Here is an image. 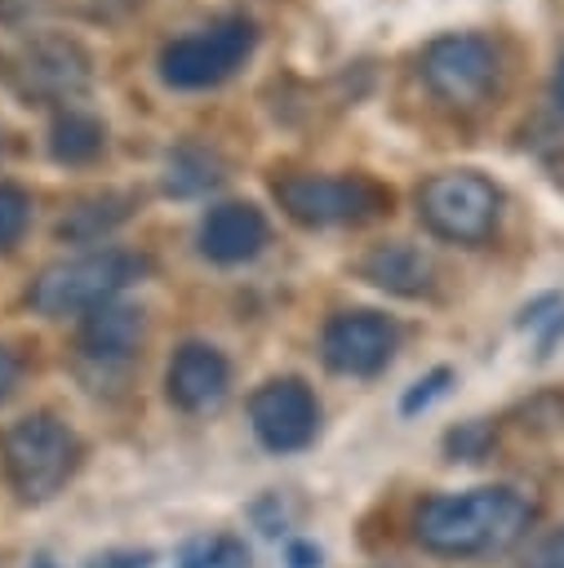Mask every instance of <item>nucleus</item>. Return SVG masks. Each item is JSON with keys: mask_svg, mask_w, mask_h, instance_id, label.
I'll use <instances>...</instances> for the list:
<instances>
[{"mask_svg": "<svg viewBox=\"0 0 564 568\" xmlns=\"http://www.w3.org/2000/svg\"><path fill=\"white\" fill-rule=\"evenodd\" d=\"M533 524V501L506 484L440 493L417 506V541L435 555H493L515 546Z\"/></svg>", "mask_w": 564, "mask_h": 568, "instance_id": "nucleus-1", "label": "nucleus"}, {"mask_svg": "<svg viewBox=\"0 0 564 568\" xmlns=\"http://www.w3.org/2000/svg\"><path fill=\"white\" fill-rule=\"evenodd\" d=\"M147 271V257L142 253H129V248H93V253H80V257H67V262H53L44 266L31 288H27V302L31 311L58 320V315H75V311H93L102 302H115L120 288H129L138 275Z\"/></svg>", "mask_w": 564, "mask_h": 568, "instance_id": "nucleus-2", "label": "nucleus"}, {"mask_svg": "<svg viewBox=\"0 0 564 568\" xmlns=\"http://www.w3.org/2000/svg\"><path fill=\"white\" fill-rule=\"evenodd\" d=\"M75 435L53 417V413H31L18 417L4 439H0V457H4V475L13 484V493L22 501H44L53 497L71 470H75Z\"/></svg>", "mask_w": 564, "mask_h": 568, "instance_id": "nucleus-3", "label": "nucleus"}, {"mask_svg": "<svg viewBox=\"0 0 564 568\" xmlns=\"http://www.w3.org/2000/svg\"><path fill=\"white\" fill-rule=\"evenodd\" d=\"M497 209H502L497 186L475 169L431 173L417 191V213L426 231L449 244H484L497 226Z\"/></svg>", "mask_w": 564, "mask_h": 568, "instance_id": "nucleus-4", "label": "nucleus"}, {"mask_svg": "<svg viewBox=\"0 0 564 568\" xmlns=\"http://www.w3.org/2000/svg\"><path fill=\"white\" fill-rule=\"evenodd\" d=\"M253 40L258 31L244 13L213 18L209 27L187 31L160 49V80L173 89H209L253 53Z\"/></svg>", "mask_w": 564, "mask_h": 568, "instance_id": "nucleus-5", "label": "nucleus"}, {"mask_svg": "<svg viewBox=\"0 0 564 568\" xmlns=\"http://www.w3.org/2000/svg\"><path fill=\"white\" fill-rule=\"evenodd\" d=\"M275 200L302 226L369 222L391 204V195L364 173H289L275 182Z\"/></svg>", "mask_w": 564, "mask_h": 568, "instance_id": "nucleus-6", "label": "nucleus"}, {"mask_svg": "<svg viewBox=\"0 0 564 568\" xmlns=\"http://www.w3.org/2000/svg\"><path fill=\"white\" fill-rule=\"evenodd\" d=\"M417 71L440 102L475 106L489 98V89L497 80V49H493V40H484L475 31H449L422 49Z\"/></svg>", "mask_w": 564, "mask_h": 568, "instance_id": "nucleus-7", "label": "nucleus"}, {"mask_svg": "<svg viewBox=\"0 0 564 568\" xmlns=\"http://www.w3.org/2000/svg\"><path fill=\"white\" fill-rule=\"evenodd\" d=\"M89 75H93L89 53L58 31L27 40L13 62V89L27 102H71L89 89Z\"/></svg>", "mask_w": 564, "mask_h": 568, "instance_id": "nucleus-8", "label": "nucleus"}, {"mask_svg": "<svg viewBox=\"0 0 564 568\" xmlns=\"http://www.w3.org/2000/svg\"><path fill=\"white\" fill-rule=\"evenodd\" d=\"M249 422H253V435L271 453H298V448L311 444L315 422H320V408H315V395H311L306 382H298V377H271V382H262L253 390Z\"/></svg>", "mask_w": 564, "mask_h": 568, "instance_id": "nucleus-9", "label": "nucleus"}, {"mask_svg": "<svg viewBox=\"0 0 564 568\" xmlns=\"http://www.w3.org/2000/svg\"><path fill=\"white\" fill-rule=\"evenodd\" d=\"M320 351L333 373L373 377L377 368H386V359L395 351V324L377 311H342L324 324Z\"/></svg>", "mask_w": 564, "mask_h": 568, "instance_id": "nucleus-10", "label": "nucleus"}, {"mask_svg": "<svg viewBox=\"0 0 564 568\" xmlns=\"http://www.w3.org/2000/svg\"><path fill=\"white\" fill-rule=\"evenodd\" d=\"M164 386H169V399L182 413H204V408L222 404V395L231 386V368H226V359L213 346L187 342V346L173 351L169 373H164Z\"/></svg>", "mask_w": 564, "mask_h": 568, "instance_id": "nucleus-11", "label": "nucleus"}, {"mask_svg": "<svg viewBox=\"0 0 564 568\" xmlns=\"http://www.w3.org/2000/svg\"><path fill=\"white\" fill-rule=\"evenodd\" d=\"M266 217L253 209V204H240V200H226V204H213L200 222V253L209 262H249L262 253L266 244Z\"/></svg>", "mask_w": 564, "mask_h": 568, "instance_id": "nucleus-12", "label": "nucleus"}, {"mask_svg": "<svg viewBox=\"0 0 564 568\" xmlns=\"http://www.w3.org/2000/svg\"><path fill=\"white\" fill-rule=\"evenodd\" d=\"M138 342H142V311L124 306V302H102L80 324V351L102 364L129 359L138 351Z\"/></svg>", "mask_w": 564, "mask_h": 568, "instance_id": "nucleus-13", "label": "nucleus"}, {"mask_svg": "<svg viewBox=\"0 0 564 568\" xmlns=\"http://www.w3.org/2000/svg\"><path fill=\"white\" fill-rule=\"evenodd\" d=\"M360 275L386 293H400V297H417L431 288V257L404 240H386V244H373L360 262Z\"/></svg>", "mask_w": 564, "mask_h": 568, "instance_id": "nucleus-14", "label": "nucleus"}, {"mask_svg": "<svg viewBox=\"0 0 564 568\" xmlns=\"http://www.w3.org/2000/svg\"><path fill=\"white\" fill-rule=\"evenodd\" d=\"M133 195L129 191H102V195H89L80 204H71L58 222V240H71V244H93L102 240L107 231H115L129 213H133Z\"/></svg>", "mask_w": 564, "mask_h": 568, "instance_id": "nucleus-15", "label": "nucleus"}, {"mask_svg": "<svg viewBox=\"0 0 564 568\" xmlns=\"http://www.w3.org/2000/svg\"><path fill=\"white\" fill-rule=\"evenodd\" d=\"M164 191L178 195V200H191V195H204L222 182V160L218 151L200 146V142H178L169 155H164Z\"/></svg>", "mask_w": 564, "mask_h": 568, "instance_id": "nucleus-16", "label": "nucleus"}, {"mask_svg": "<svg viewBox=\"0 0 564 568\" xmlns=\"http://www.w3.org/2000/svg\"><path fill=\"white\" fill-rule=\"evenodd\" d=\"M107 142V129L102 120H93L89 111H62L49 129V155L62 160V164H84L102 151Z\"/></svg>", "mask_w": 564, "mask_h": 568, "instance_id": "nucleus-17", "label": "nucleus"}, {"mask_svg": "<svg viewBox=\"0 0 564 568\" xmlns=\"http://www.w3.org/2000/svg\"><path fill=\"white\" fill-rule=\"evenodd\" d=\"M31 222V195L13 182H0V248H13Z\"/></svg>", "mask_w": 564, "mask_h": 568, "instance_id": "nucleus-18", "label": "nucleus"}, {"mask_svg": "<svg viewBox=\"0 0 564 568\" xmlns=\"http://www.w3.org/2000/svg\"><path fill=\"white\" fill-rule=\"evenodd\" d=\"M449 382H453V373H449V368H431L426 377H417V382L404 390V399H400V413H404V417H413L417 408H426L431 399H440V395L449 390Z\"/></svg>", "mask_w": 564, "mask_h": 568, "instance_id": "nucleus-19", "label": "nucleus"}, {"mask_svg": "<svg viewBox=\"0 0 564 568\" xmlns=\"http://www.w3.org/2000/svg\"><path fill=\"white\" fill-rule=\"evenodd\" d=\"M489 439H493V430L484 426V422H466V426H457V430H449V453H457V457H480L484 448H489Z\"/></svg>", "mask_w": 564, "mask_h": 568, "instance_id": "nucleus-20", "label": "nucleus"}, {"mask_svg": "<svg viewBox=\"0 0 564 568\" xmlns=\"http://www.w3.org/2000/svg\"><path fill=\"white\" fill-rule=\"evenodd\" d=\"M524 568H564V528H555V532L533 550V559H528Z\"/></svg>", "mask_w": 564, "mask_h": 568, "instance_id": "nucleus-21", "label": "nucleus"}, {"mask_svg": "<svg viewBox=\"0 0 564 568\" xmlns=\"http://www.w3.org/2000/svg\"><path fill=\"white\" fill-rule=\"evenodd\" d=\"M147 564H151V550H111L93 559V568H147Z\"/></svg>", "mask_w": 564, "mask_h": 568, "instance_id": "nucleus-22", "label": "nucleus"}, {"mask_svg": "<svg viewBox=\"0 0 564 568\" xmlns=\"http://www.w3.org/2000/svg\"><path fill=\"white\" fill-rule=\"evenodd\" d=\"M18 377H22V359L9 351V346H0V404L13 395V386H18Z\"/></svg>", "mask_w": 564, "mask_h": 568, "instance_id": "nucleus-23", "label": "nucleus"}, {"mask_svg": "<svg viewBox=\"0 0 564 568\" xmlns=\"http://www.w3.org/2000/svg\"><path fill=\"white\" fill-rule=\"evenodd\" d=\"M289 568H320V550L315 546H289Z\"/></svg>", "mask_w": 564, "mask_h": 568, "instance_id": "nucleus-24", "label": "nucleus"}, {"mask_svg": "<svg viewBox=\"0 0 564 568\" xmlns=\"http://www.w3.org/2000/svg\"><path fill=\"white\" fill-rule=\"evenodd\" d=\"M555 98H560V106H564V62H560V75H555Z\"/></svg>", "mask_w": 564, "mask_h": 568, "instance_id": "nucleus-25", "label": "nucleus"}, {"mask_svg": "<svg viewBox=\"0 0 564 568\" xmlns=\"http://www.w3.org/2000/svg\"><path fill=\"white\" fill-rule=\"evenodd\" d=\"M31 568H53V564H49V559H36V564H31Z\"/></svg>", "mask_w": 564, "mask_h": 568, "instance_id": "nucleus-26", "label": "nucleus"}]
</instances>
